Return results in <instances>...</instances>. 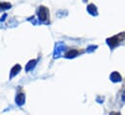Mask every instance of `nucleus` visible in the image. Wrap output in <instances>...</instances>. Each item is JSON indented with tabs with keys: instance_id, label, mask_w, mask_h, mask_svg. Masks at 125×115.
Returning <instances> with one entry per match:
<instances>
[{
	"instance_id": "nucleus-2",
	"label": "nucleus",
	"mask_w": 125,
	"mask_h": 115,
	"mask_svg": "<svg viewBox=\"0 0 125 115\" xmlns=\"http://www.w3.org/2000/svg\"><path fill=\"white\" fill-rule=\"evenodd\" d=\"M24 101H25V96L23 94H18L17 95V98H16V102L19 105H21L24 104Z\"/></svg>"
},
{
	"instance_id": "nucleus-1",
	"label": "nucleus",
	"mask_w": 125,
	"mask_h": 115,
	"mask_svg": "<svg viewBox=\"0 0 125 115\" xmlns=\"http://www.w3.org/2000/svg\"><path fill=\"white\" fill-rule=\"evenodd\" d=\"M38 16H39V19H40L41 20H46V19H47V17H48V10H47L45 7L39 8Z\"/></svg>"
},
{
	"instance_id": "nucleus-6",
	"label": "nucleus",
	"mask_w": 125,
	"mask_h": 115,
	"mask_svg": "<svg viewBox=\"0 0 125 115\" xmlns=\"http://www.w3.org/2000/svg\"><path fill=\"white\" fill-rule=\"evenodd\" d=\"M111 115H120V114H119V113H116V112H113Z\"/></svg>"
},
{
	"instance_id": "nucleus-7",
	"label": "nucleus",
	"mask_w": 125,
	"mask_h": 115,
	"mask_svg": "<svg viewBox=\"0 0 125 115\" xmlns=\"http://www.w3.org/2000/svg\"><path fill=\"white\" fill-rule=\"evenodd\" d=\"M122 100H123V101H125V91H124V93H123V97H122Z\"/></svg>"
},
{
	"instance_id": "nucleus-4",
	"label": "nucleus",
	"mask_w": 125,
	"mask_h": 115,
	"mask_svg": "<svg viewBox=\"0 0 125 115\" xmlns=\"http://www.w3.org/2000/svg\"><path fill=\"white\" fill-rule=\"evenodd\" d=\"M78 51L77 50H72V51H69L68 53H66V57H75L77 55Z\"/></svg>"
},
{
	"instance_id": "nucleus-3",
	"label": "nucleus",
	"mask_w": 125,
	"mask_h": 115,
	"mask_svg": "<svg viewBox=\"0 0 125 115\" xmlns=\"http://www.w3.org/2000/svg\"><path fill=\"white\" fill-rule=\"evenodd\" d=\"M21 71V66L20 65H16L13 69H12V73H11V77H13L14 76H16L19 72Z\"/></svg>"
},
{
	"instance_id": "nucleus-5",
	"label": "nucleus",
	"mask_w": 125,
	"mask_h": 115,
	"mask_svg": "<svg viewBox=\"0 0 125 115\" xmlns=\"http://www.w3.org/2000/svg\"><path fill=\"white\" fill-rule=\"evenodd\" d=\"M35 63H36V61H35V60H33V61H30V62L28 63L27 67H26V71H29L31 67L33 68V67H34V65H35Z\"/></svg>"
}]
</instances>
